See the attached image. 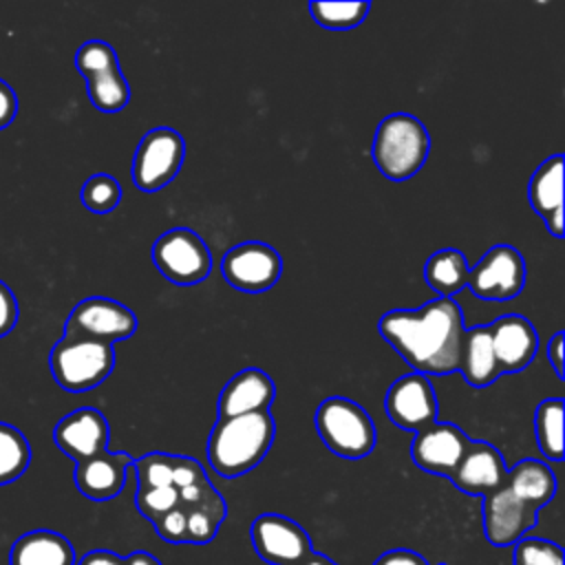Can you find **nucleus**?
<instances>
[{
  "label": "nucleus",
  "instance_id": "1",
  "mask_svg": "<svg viewBox=\"0 0 565 565\" xmlns=\"http://www.w3.org/2000/svg\"><path fill=\"white\" fill-rule=\"evenodd\" d=\"M377 327L415 373L428 377L459 371L466 329L461 307L452 298H435L417 309H391Z\"/></svg>",
  "mask_w": 565,
  "mask_h": 565
},
{
  "label": "nucleus",
  "instance_id": "2",
  "mask_svg": "<svg viewBox=\"0 0 565 565\" xmlns=\"http://www.w3.org/2000/svg\"><path fill=\"white\" fill-rule=\"evenodd\" d=\"M274 435L276 424L269 411L218 419L207 437V461L223 479H236L265 459Z\"/></svg>",
  "mask_w": 565,
  "mask_h": 565
},
{
  "label": "nucleus",
  "instance_id": "3",
  "mask_svg": "<svg viewBox=\"0 0 565 565\" xmlns=\"http://www.w3.org/2000/svg\"><path fill=\"white\" fill-rule=\"evenodd\" d=\"M225 516L227 503L205 477L181 488L174 508L157 519L152 527L166 543L205 545L218 534Z\"/></svg>",
  "mask_w": 565,
  "mask_h": 565
},
{
  "label": "nucleus",
  "instance_id": "4",
  "mask_svg": "<svg viewBox=\"0 0 565 565\" xmlns=\"http://www.w3.org/2000/svg\"><path fill=\"white\" fill-rule=\"evenodd\" d=\"M430 137L426 126L408 115L393 113L384 117L373 139V161L388 181H406L426 163Z\"/></svg>",
  "mask_w": 565,
  "mask_h": 565
},
{
  "label": "nucleus",
  "instance_id": "5",
  "mask_svg": "<svg viewBox=\"0 0 565 565\" xmlns=\"http://www.w3.org/2000/svg\"><path fill=\"white\" fill-rule=\"evenodd\" d=\"M322 444L342 459H362L373 452L377 433L371 415L349 397H327L313 413Z\"/></svg>",
  "mask_w": 565,
  "mask_h": 565
},
{
  "label": "nucleus",
  "instance_id": "6",
  "mask_svg": "<svg viewBox=\"0 0 565 565\" xmlns=\"http://www.w3.org/2000/svg\"><path fill=\"white\" fill-rule=\"evenodd\" d=\"M49 366L55 382L68 393H86L99 386L115 369L113 344L62 335L49 355Z\"/></svg>",
  "mask_w": 565,
  "mask_h": 565
},
{
  "label": "nucleus",
  "instance_id": "7",
  "mask_svg": "<svg viewBox=\"0 0 565 565\" xmlns=\"http://www.w3.org/2000/svg\"><path fill=\"white\" fill-rule=\"evenodd\" d=\"M75 66L86 79V93L102 113H119L130 102V86L119 68L117 53L102 40L84 42L75 53Z\"/></svg>",
  "mask_w": 565,
  "mask_h": 565
},
{
  "label": "nucleus",
  "instance_id": "8",
  "mask_svg": "<svg viewBox=\"0 0 565 565\" xmlns=\"http://www.w3.org/2000/svg\"><path fill=\"white\" fill-rule=\"evenodd\" d=\"M152 263L172 285H199L212 269L205 241L190 227H172L152 245Z\"/></svg>",
  "mask_w": 565,
  "mask_h": 565
},
{
  "label": "nucleus",
  "instance_id": "9",
  "mask_svg": "<svg viewBox=\"0 0 565 565\" xmlns=\"http://www.w3.org/2000/svg\"><path fill=\"white\" fill-rule=\"evenodd\" d=\"M185 159V141L174 128L148 130L132 157V181L141 192L166 188L181 170Z\"/></svg>",
  "mask_w": 565,
  "mask_h": 565
},
{
  "label": "nucleus",
  "instance_id": "10",
  "mask_svg": "<svg viewBox=\"0 0 565 565\" xmlns=\"http://www.w3.org/2000/svg\"><path fill=\"white\" fill-rule=\"evenodd\" d=\"M525 285V260L512 245L490 247L481 260L468 271L466 287L481 300L508 302L521 294Z\"/></svg>",
  "mask_w": 565,
  "mask_h": 565
},
{
  "label": "nucleus",
  "instance_id": "11",
  "mask_svg": "<svg viewBox=\"0 0 565 565\" xmlns=\"http://www.w3.org/2000/svg\"><path fill=\"white\" fill-rule=\"evenodd\" d=\"M135 331V313L121 302L104 296H90L79 300L64 324V335L90 338L106 344L128 340Z\"/></svg>",
  "mask_w": 565,
  "mask_h": 565
},
{
  "label": "nucleus",
  "instance_id": "12",
  "mask_svg": "<svg viewBox=\"0 0 565 565\" xmlns=\"http://www.w3.org/2000/svg\"><path fill=\"white\" fill-rule=\"evenodd\" d=\"M249 536L258 558L269 565H300L313 552L307 530L276 512L258 514L252 521Z\"/></svg>",
  "mask_w": 565,
  "mask_h": 565
},
{
  "label": "nucleus",
  "instance_id": "13",
  "mask_svg": "<svg viewBox=\"0 0 565 565\" xmlns=\"http://www.w3.org/2000/svg\"><path fill=\"white\" fill-rule=\"evenodd\" d=\"M221 271L230 287L247 294H260L278 282L282 274V258L271 245L247 241L223 254Z\"/></svg>",
  "mask_w": 565,
  "mask_h": 565
},
{
  "label": "nucleus",
  "instance_id": "14",
  "mask_svg": "<svg viewBox=\"0 0 565 565\" xmlns=\"http://www.w3.org/2000/svg\"><path fill=\"white\" fill-rule=\"evenodd\" d=\"M384 411L404 430L419 433L433 426L437 422V397L430 380L415 371L397 377L384 395Z\"/></svg>",
  "mask_w": 565,
  "mask_h": 565
},
{
  "label": "nucleus",
  "instance_id": "15",
  "mask_svg": "<svg viewBox=\"0 0 565 565\" xmlns=\"http://www.w3.org/2000/svg\"><path fill=\"white\" fill-rule=\"evenodd\" d=\"M539 519V510L514 497L505 483L483 497V534L494 547H510L521 541Z\"/></svg>",
  "mask_w": 565,
  "mask_h": 565
},
{
  "label": "nucleus",
  "instance_id": "16",
  "mask_svg": "<svg viewBox=\"0 0 565 565\" xmlns=\"http://www.w3.org/2000/svg\"><path fill=\"white\" fill-rule=\"evenodd\" d=\"M470 441L472 439L459 426L450 422H435L433 426L415 433L411 457L417 468L430 475L450 477Z\"/></svg>",
  "mask_w": 565,
  "mask_h": 565
},
{
  "label": "nucleus",
  "instance_id": "17",
  "mask_svg": "<svg viewBox=\"0 0 565 565\" xmlns=\"http://www.w3.org/2000/svg\"><path fill=\"white\" fill-rule=\"evenodd\" d=\"M53 439L55 446L77 463L108 450L110 428L97 408H77L57 422Z\"/></svg>",
  "mask_w": 565,
  "mask_h": 565
},
{
  "label": "nucleus",
  "instance_id": "18",
  "mask_svg": "<svg viewBox=\"0 0 565 565\" xmlns=\"http://www.w3.org/2000/svg\"><path fill=\"white\" fill-rule=\"evenodd\" d=\"M505 475L508 468L499 448L488 441H470L448 479L470 497H486L505 483Z\"/></svg>",
  "mask_w": 565,
  "mask_h": 565
},
{
  "label": "nucleus",
  "instance_id": "19",
  "mask_svg": "<svg viewBox=\"0 0 565 565\" xmlns=\"http://www.w3.org/2000/svg\"><path fill=\"white\" fill-rule=\"evenodd\" d=\"M492 349L501 375L521 373L536 355L539 333L532 322L519 313H505L490 324Z\"/></svg>",
  "mask_w": 565,
  "mask_h": 565
},
{
  "label": "nucleus",
  "instance_id": "20",
  "mask_svg": "<svg viewBox=\"0 0 565 565\" xmlns=\"http://www.w3.org/2000/svg\"><path fill=\"white\" fill-rule=\"evenodd\" d=\"M132 457L128 452L104 450L95 457L75 463V486L77 490L93 501L115 499L126 483L128 468H132Z\"/></svg>",
  "mask_w": 565,
  "mask_h": 565
},
{
  "label": "nucleus",
  "instance_id": "21",
  "mask_svg": "<svg viewBox=\"0 0 565 565\" xmlns=\"http://www.w3.org/2000/svg\"><path fill=\"white\" fill-rule=\"evenodd\" d=\"M274 397L276 386L271 377L256 366H247L223 386L218 397V419L269 411Z\"/></svg>",
  "mask_w": 565,
  "mask_h": 565
},
{
  "label": "nucleus",
  "instance_id": "22",
  "mask_svg": "<svg viewBox=\"0 0 565 565\" xmlns=\"http://www.w3.org/2000/svg\"><path fill=\"white\" fill-rule=\"evenodd\" d=\"M527 199L552 236H563V154L545 159L527 183Z\"/></svg>",
  "mask_w": 565,
  "mask_h": 565
},
{
  "label": "nucleus",
  "instance_id": "23",
  "mask_svg": "<svg viewBox=\"0 0 565 565\" xmlns=\"http://www.w3.org/2000/svg\"><path fill=\"white\" fill-rule=\"evenodd\" d=\"M75 547L53 530H33L15 539L9 552V565H75Z\"/></svg>",
  "mask_w": 565,
  "mask_h": 565
},
{
  "label": "nucleus",
  "instance_id": "24",
  "mask_svg": "<svg viewBox=\"0 0 565 565\" xmlns=\"http://www.w3.org/2000/svg\"><path fill=\"white\" fill-rule=\"evenodd\" d=\"M459 373L470 386H488L497 377H501L494 349H492L490 324L466 329L461 358H459Z\"/></svg>",
  "mask_w": 565,
  "mask_h": 565
},
{
  "label": "nucleus",
  "instance_id": "25",
  "mask_svg": "<svg viewBox=\"0 0 565 565\" xmlns=\"http://www.w3.org/2000/svg\"><path fill=\"white\" fill-rule=\"evenodd\" d=\"M505 488L527 505L541 510L556 494V477L547 463L539 459H521L508 468Z\"/></svg>",
  "mask_w": 565,
  "mask_h": 565
},
{
  "label": "nucleus",
  "instance_id": "26",
  "mask_svg": "<svg viewBox=\"0 0 565 565\" xmlns=\"http://www.w3.org/2000/svg\"><path fill=\"white\" fill-rule=\"evenodd\" d=\"M468 260L459 249H439L424 265V278L439 298H452L466 287L468 280Z\"/></svg>",
  "mask_w": 565,
  "mask_h": 565
},
{
  "label": "nucleus",
  "instance_id": "27",
  "mask_svg": "<svg viewBox=\"0 0 565 565\" xmlns=\"http://www.w3.org/2000/svg\"><path fill=\"white\" fill-rule=\"evenodd\" d=\"M534 433L539 450L550 461L563 459V399L550 397L536 406Z\"/></svg>",
  "mask_w": 565,
  "mask_h": 565
},
{
  "label": "nucleus",
  "instance_id": "28",
  "mask_svg": "<svg viewBox=\"0 0 565 565\" xmlns=\"http://www.w3.org/2000/svg\"><path fill=\"white\" fill-rule=\"evenodd\" d=\"M31 463V446L26 437L11 424L0 422V486L22 477Z\"/></svg>",
  "mask_w": 565,
  "mask_h": 565
},
{
  "label": "nucleus",
  "instance_id": "29",
  "mask_svg": "<svg viewBox=\"0 0 565 565\" xmlns=\"http://www.w3.org/2000/svg\"><path fill=\"white\" fill-rule=\"evenodd\" d=\"M369 11H371V2H311L309 4V13L313 22L331 31L355 29L358 24L364 22Z\"/></svg>",
  "mask_w": 565,
  "mask_h": 565
},
{
  "label": "nucleus",
  "instance_id": "30",
  "mask_svg": "<svg viewBox=\"0 0 565 565\" xmlns=\"http://www.w3.org/2000/svg\"><path fill=\"white\" fill-rule=\"evenodd\" d=\"M121 201V185L110 174H93L82 185V203L93 214H108Z\"/></svg>",
  "mask_w": 565,
  "mask_h": 565
},
{
  "label": "nucleus",
  "instance_id": "31",
  "mask_svg": "<svg viewBox=\"0 0 565 565\" xmlns=\"http://www.w3.org/2000/svg\"><path fill=\"white\" fill-rule=\"evenodd\" d=\"M514 565H563V547L547 539L523 536L514 543Z\"/></svg>",
  "mask_w": 565,
  "mask_h": 565
},
{
  "label": "nucleus",
  "instance_id": "32",
  "mask_svg": "<svg viewBox=\"0 0 565 565\" xmlns=\"http://www.w3.org/2000/svg\"><path fill=\"white\" fill-rule=\"evenodd\" d=\"M18 322V300L9 285L0 280V338H4Z\"/></svg>",
  "mask_w": 565,
  "mask_h": 565
},
{
  "label": "nucleus",
  "instance_id": "33",
  "mask_svg": "<svg viewBox=\"0 0 565 565\" xmlns=\"http://www.w3.org/2000/svg\"><path fill=\"white\" fill-rule=\"evenodd\" d=\"M373 565H428V561L422 554H417L415 550L395 547V550H388L382 556H377V561Z\"/></svg>",
  "mask_w": 565,
  "mask_h": 565
},
{
  "label": "nucleus",
  "instance_id": "34",
  "mask_svg": "<svg viewBox=\"0 0 565 565\" xmlns=\"http://www.w3.org/2000/svg\"><path fill=\"white\" fill-rule=\"evenodd\" d=\"M15 113H18V97L13 88L0 79V130L15 119Z\"/></svg>",
  "mask_w": 565,
  "mask_h": 565
},
{
  "label": "nucleus",
  "instance_id": "35",
  "mask_svg": "<svg viewBox=\"0 0 565 565\" xmlns=\"http://www.w3.org/2000/svg\"><path fill=\"white\" fill-rule=\"evenodd\" d=\"M75 565H124V556L110 550H90Z\"/></svg>",
  "mask_w": 565,
  "mask_h": 565
},
{
  "label": "nucleus",
  "instance_id": "36",
  "mask_svg": "<svg viewBox=\"0 0 565 565\" xmlns=\"http://www.w3.org/2000/svg\"><path fill=\"white\" fill-rule=\"evenodd\" d=\"M563 331H556L554 335H552V340H550V344H547V360H550V364H552V369L556 371V375L563 380V358H565V353H563Z\"/></svg>",
  "mask_w": 565,
  "mask_h": 565
},
{
  "label": "nucleus",
  "instance_id": "37",
  "mask_svg": "<svg viewBox=\"0 0 565 565\" xmlns=\"http://www.w3.org/2000/svg\"><path fill=\"white\" fill-rule=\"evenodd\" d=\"M124 565H161V563H159V558H154L150 552L137 550V552H130V554L124 558Z\"/></svg>",
  "mask_w": 565,
  "mask_h": 565
},
{
  "label": "nucleus",
  "instance_id": "38",
  "mask_svg": "<svg viewBox=\"0 0 565 565\" xmlns=\"http://www.w3.org/2000/svg\"><path fill=\"white\" fill-rule=\"evenodd\" d=\"M300 565H338V563H335V561H331L329 556H324V554H320V552H316V550H313V552H311V554H309Z\"/></svg>",
  "mask_w": 565,
  "mask_h": 565
}]
</instances>
